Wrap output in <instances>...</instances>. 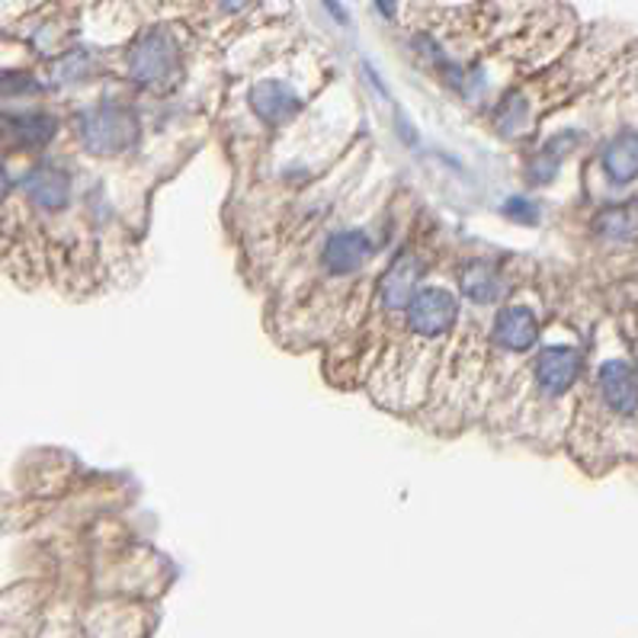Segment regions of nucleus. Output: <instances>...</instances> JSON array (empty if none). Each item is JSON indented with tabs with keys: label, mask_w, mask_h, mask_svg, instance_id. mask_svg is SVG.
<instances>
[{
	"label": "nucleus",
	"mask_w": 638,
	"mask_h": 638,
	"mask_svg": "<svg viewBox=\"0 0 638 638\" xmlns=\"http://www.w3.org/2000/svg\"><path fill=\"white\" fill-rule=\"evenodd\" d=\"M603 405L616 417H636L638 414V373L626 360H606L597 373Z\"/></svg>",
	"instance_id": "nucleus-5"
},
{
	"label": "nucleus",
	"mask_w": 638,
	"mask_h": 638,
	"mask_svg": "<svg viewBox=\"0 0 638 638\" xmlns=\"http://www.w3.org/2000/svg\"><path fill=\"white\" fill-rule=\"evenodd\" d=\"M77 135L90 154L113 157L139 142V116L125 107H97L80 116Z\"/></svg>",
	"instance_id": "nucleus-1"
},
{
	"label": "nucleus",
	"mask_w": 638,
	"mask_h": 638,
	"mask_svg": "<svg viewBox=\"0 0 638 638\" xmlns=\"http://www.w3.org/2000/svg\"><path fill=\"white\" fill-rule=\"evenodd\" d=\"M417 279H420V263H417V257L414 254H398L395 263L378 279V296L385 301V308H392V311L408 308V301L417 293Z\"/></svg>",
	"instance_id": "nucleus-10"
},
{
	"label": "nucleus",
	"mask_w": 638,
	"mask_h": 638,
	"mask_svg": "<svg viewBox=\"0 0 638 638\" xmlns=\"http://www.w3.org/2000/svg\"><path fill=\"white\" fill-rule=\"evenodd\" d=\"M23 189H26V196L33 199V206L45 209V212H58V209H65L68 199H72V177H68V170L58 167V164H38V167H33V170L26 174Z\"/></svg>",
	"instance_id": "nucleus-9"
},
{
	"label": "nucleus",
	"mask_w": 638,
	"mask_h": 638,
	"mask_svg": "<svg viewBox=\"0 0 638 638\" xmlns=\"http://www.w3.org/2000/svg\"><path fill=\"white\" fill-rule=\"evenodd\" d=\"M603 174L616 184V187H626L638 180V132H619L613 135L601 154Z\"/></svg>",
	"instance_id": "nucleus-12"
},
{
	"label": "nucleus",
	"mask_w": 638,
	"mask_h": 638,
	"mask_svg": "<svg viewBox=\"0 0 638 638\" xmlns=\"http://www.w3.org/2000/svg\"><path fill=\"white\" fill-rule=\"evenodd\" d=\"M7 193H10V174H7V167L0 164V199H3Z\"/></svg>",
	"instance_id": "nucleus-19"
},
{
	"label": "nucleus",
	"mask_w": 638,
	"mask_h": 638,
	"mask_svg": "<svg viewBox=\"0 0 638 638\" xmlns=\"http://www.w3.org/2000/svg\"><path fill=\"white\" fill-rule=\"evenodd\" d=\"M373 238L360 228H346V231H334L328 241H324V251H321V263L331 276H350L356 273L363 263L373 257Z\"/></svg>",
	"instance_id": "nucleus-6"
},
{
	"label": "nucleus",
	"mask_w": 638,
	"mask_h": 638,
	"mask_svg": "<svg viewBox=\"0 0 638 638\" xmlns=\"http://www.w3.org/2000/svg\"><path fill=\"white\" fill-rule=\"evenodd\" d=\"M491 338L497 346H504L510 353H526L539 340V318L526 305H507L497 311Z\"/></svg>",
	"instance_id": "nucleus-8"
},
{
	"label": "nucleus",
	"mask_w": 638,
	"mask_h": 638,
	"mask_svg": "<svg viewBox=\"0 0 638 638\" xmlns=\"http://www.w3.org/2000/svg\"><path fill=\"white\" fill-rule=\"evenodd\" d=\"M594 231L606 241H636L638 238V206H613L603 209L594 219Z\"/></svg>",
	"instance_id": "nucleus-14"
},
{
	"label": "nucleus",
	"mask_w": 638,
	"mask_h": 638,
	"mask_svg": "<svg viewBox=\"0 0 638 638\" xmlns=\"http://www.w3.org/2000/svg\"><path fill=\"white\" fill-rule=\"evenodd\" d=\"M324 7H328V10H331V13H334V16H338L340 23H343V20H346V16H343V10H340L338 3H334V0H324Z\"/></svg>",
	"instance_id": "nucleus-21"
},
{
	"label": "nucleus",
	"mask_w": 638,
	"mask_h": 638,
	"mask_svg": "<svg viewBox=\"0 0 638 638\" xmlns=\"http://www.w3.org/2000/svg\"><path fill=\"white\" fill-rule=\"evenodd\" d=\"M459 289H462V296H469L479 305H491L504 296V279H501L494 263L472 261L459 270Z\"/></svg>",
	"instance_id": "nucleus-13"
},
{
	"label": "nucleus",
	"mask_w": 638,
	"mask_h": 638,
	"mask_svg": "<svg viewBox=\"0 0 638 638\" xmlns=\"http://www.w3.org/2000/svg\"><path fill=\"white\" fill-rule=\"evenodd\" d=\"M376 7L385 16H395V0H376Z\"/></svg>",
	"instance_id": "nucleus-20"
},
{
	"label": "nucleus",
	"mask_w": 638,
	"mask_h": 638,
	"mask_svg": "<svg viewBox=\"0 0 638 638\" xmlns=\"http://www.w3.org/2000/svg\"><path fill=\"white\" fill-rule=\"evenodd\" d=\"M129 75L142 87H164L180 75V48L177 38L164 30H151L129 52Z\"/></svg>",
	"instance_id": "nucleus-2"
},
{
	"label": "nucleus",
	"mask_w": 638,
	"mask_h": 638,
	"mask_svg": "<svg viewBox=\"0 0 638 638\" xmlns=\"http://www.w3.org/2000/svg\"><path fill=\"white\" fill-rule=\"evenodd\" d=\"M556 174H559V157H556V154H549V151H539V154L529 161V167H526V180H529V184H536V187L552 184V180H556Z\"/></svg>",
	"instance_id": "nucleus-16"
},
{
	"label": "nucleus",
	"mask_w": 638,
	"mask_h": 638,
	"mask_svg": "<svg viewBox=\"0 0 638 638\" xmlns=\"http://www.w3.org/2000/svg\"><path fill=\"white\" fill-rule=\"evenodd\" d=\"M504 216L520 222V226H536L539 222V206L532 199H526V196H510L504 202Z\"/></svg>",
	"instance_id": "nucleus-17"
},
{
	"label": "nucleus",
	"mask_w": 638,
	"mask_h": 638,
	"mask_svg": "<svg viewBox=\"0 0 638 638\" xmlns=\"http://www.w3.org/2000/svg\"><path fill=\"white\" fill-rule=\"evenodd\" d=\"M526 119H529V103L524 100V94H510L501 107H497V113H494V129L501 132V135H517L520 129L526 125Z\"/></svg>",
	"instance_id": "nucleus-15"
},
{
	"label": "nucleus",
	"mask_w": 638,
	"mask_h": 638,
	"mask_svg": "<svg viewBox=\"0 0 638 638\" xmlns=\"http://www.w3.org/2000/svg\"><path fill=\"white\" fill-rule=\"evenodd\" d=\"M58 132V122L48 113H16L0 116V139L20 148H42Z\"/></svg>",
	"instance_id": "nucleus-11"
},
{
	"label": "nucleus",
	"mask_w": 638,
	"mask_h": 638,
	"mask_svg": "<svg viewBox=\"0 0 638 638\" xmlns=\"http://www.w3.org/2000/svg\"><path fill=\"white\" fill-rule=\"evenodd\" d=\"M581 366H584L581 350L564 346V343H559V346H542L539 356H536V363H532V376H536V385H539L542 395L559 398V395L574 388V382L581 378Z\"/></svg>",
	"instance_id": "nucleus-4"
},
{
	"label": "nucleus",
	"mask_w": 638,
	"mask_h": 638,
	"mask_svg": "<svg viewBox=\"0 0 638 638\" xmlns=\"http://www.w3.org/2000/svg\"><path fill=\"white\" fill-rule=\"evenodd\" d=\"M219 10H226V13H238V10H244V7H251V0H212Z\"/></svg>",
	"instance_id": "nucleus-18"
},
{
	"label": "nucleus",
	"mask_w": 638,
	"mask_h": 638,
	"mask_svg": "<svg viewBox=\"0 0 638 638\" xmlns=\"http://www.w3.org/2000/svg\"><path fill=\"white\" fill-rule=\"evenodd\" d=\"M299 107V94L286 80H261L251 87V110L263 125H286L289 119H296Z\"/></svg>",
	"instance_id": "nucleus-7"
},
{
	"label": "nucleus",
	"mask_w": 638,
	"mask_h": 638,
	"mask_svg": "<svg viewBox=\"0 0 638 638\" xmlns=\"http://www.w3.org/2000/svg\"><path fill=\"white\" fill-rule=\"evenodd\" d=\"M405 318L417 338H443L459 318V299L443 286H424L408 301Z\"/></svg>",
	"instance_id": "nucleus-3"
}]
</instances>
